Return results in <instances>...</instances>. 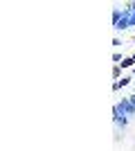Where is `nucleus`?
<instances>
[{"label":"nucleus","instance_id":"nucleus-1","mask_svg":"<svg viewBox=\"0 0 135 151\" xmlns=\"http://www.w3.org/2000/svg\"><path fill=\"white\" fill-rule=\"evenodd\" d=\"M122 65H124V68H131V65H133V59H124Z\"/></svg>","mask_w":135,"mask_h":151}]
</instances>
